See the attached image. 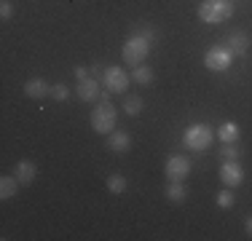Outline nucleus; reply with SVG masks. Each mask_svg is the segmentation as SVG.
Returning a JSON list of instances; mask_svg holds the SVG:
<instances>
[{"label":"nucleus","mask_w":252,"mask_h":241,"mask_svg":"<svg viewBox=\"0 0 252 241\" xmlns=\"http://www.w3.org/2000/svg\"><path fill=\"white\" fill-rule=\"evenodd\" d=\"M142 107H145V105H142V96H137V94H131V96H126V99H124V113H126V116H131V118L140 116Z\"/></svg>","instance_id":"nucleus-19"},{"label":"nucleus","mask_w":252,"mask_h":241,"mask_svg":"<svg viewBox=\"0 0 252 241\" xmlns=\"http://www.w3.org/2000/svg\"><path fill=\"white\" fill-rule=\"evenodd\" d=\"M121 54H124V62L126 64L137 67V64H142V62H145V57L151 54V38H148V35H142V32L131 35V38L124 43Z\"/></svg>","instance_id":"nucleus-2"},{"label":"nucleus","mask_w":252,"mask_h":241,"mask_svg":"<svg viewBox=\"0 0 252 241\" xmlns=\"http://www.w3.org/2000/svg\"><path fill=\"white\" fill-rule=\"evenodd\" d=\"M19 180H16V174H11V177H3L0 180V198L3 201H8V198H14L16 193H19Z\"/></svg>","instance_id":"nucleus-14"},{"label":"nucleus","mask_w":252,"mask_h":241,"mask_svg":"<svg viewBox=\"0 0 252 241\" xmlns=\"http://www.w3.org/2000/svg\"><path fill=\"white\" fill-rule=\"evenodd\" d=\"M153 78H156V75H153V70L148 67V64H137L134 72H131V81L140 83V86H151Z\"/></svg>","instance_id":"nucleus-17"},{"label":"nucleus","mask_w":252,"mask_h":241,"mask_svg":"<svg viewBox=\"0 0 252 241\" xmlns=\"http://www.w3.org/2000/svg\"><path fill=\"white\" fill-rule=\"evenodd\" d=\"M225 43L233 51V57H244V54H247V46H250V38H247L244 30H233V32L225 38Z\"/></svg>","instance_id":"nucleus-12"},{"label":"nucleus","mask_w":252,"mask_h":241,"mask_svg":"<svg viewBox=\"0 0 252 241\" xmlns=\"http://www.w3.org/2000/svg\"><path fill=\"white\" fill-rule=\"evenodd\" d=\"M14 174H16V180H19L22 185H32L35 177H38V164L30 161V158H22V161H16Z\"/></svg>","instance_id":"nucleus-10"},{"label":"nucleus","mask_w":252,"mask_h":241,"mask_svg":"<svg viewBox=\"0 0 252 241\" xmlns=\"http://www.w3.org/2000/svg\"><path fill=\"white\" fill-rule=\"evenodd\" d=\"M233 51L228 46H215V48H209L207 54H204V64H207V70H212V72H225L228 67L233 64Z\"/></svg>","instance_id":"nucleus-6"},{"label":"nucleus","mask_w":252,"mask_h":241,"mask_svg":"<svg viewBox=\"0 0 252 241\" xmlns=\"http://www.w3.org/2000/svg\"><path fill=\"white\" fill-rule=\"evenodd\" d=\"M51 96L57 102H67L70 99V86H64V83H54V86H51Z\"/></svg>","instance_id":"nucleus-22"},{"label":"nucleus","mask_w":252,"mask_h":241,"mask_svg":"<svg viewBox=\"0 0 252 241\" xmlns=\"http://www.w3.org/2000/svg\"><path fill=\"white\" fill-rule=\"evenodd\" d=\"M116 120H118V113L110 102H97V107L92 110V129L97 134H113L116 131Z\"/></svg>","instance_id":"nucleus-3"},{"label":"nucleus","mask_w":252,"mask_h":241,"mask_svg":"<svg viewBox=\"0 0 252 241\" xmlns=\"http://www.w3.org/2000/svg\"><path fill=\"white\" fill-rule=\"evenodd\" d=\"M244 228H247V233L252 236V217H247V222H244Z\"/></svg>","instance_id":"nucleus-25"},{"label":"nucleus","mask_w":252,"mask_h":241,"mask_svg":"<svg viewBox=\"0 0 252 241\" xmlns=\"http://www.w3.org/2000/svg\"><path fill=\"white\" fill-rule=\"evenodd\" d=\"M190 169H193V164H190L185 155H172V158L166 161L164 172H166V177H169V182H185Z\"/></svg>","instance_id":"nucleus-7"},{"label":"nucleus","mask_w":252,"mask_h":241,"mask_svg":"<svg viewBox=\"0 0 252 241\" xmlns=\"http://www.w3.org/2000/svg\"><path fill=\"white\" fill-rule=\"evenodd\" d=\"M86 75H89L86 67H75V78H78V81H81V78H86Z\"/></svg>","instance_id":"nucleus-24"},{"label":"nucleus","mask_w":252,"mask_h":241,"mask_svg":"<svg viewBox=\"0 0 252 241\" xmlns=\"http://www.w3.org/2000/svg\"><path fill=\"white\" fill-rule=\"evenodd\" d=\"M11 16H14V5H11V0H3V3H0V19L8 22Z\"/></svg>","instance_id":"nucleus-23"},{"label":"nucleus","mask_w":252,"mask_h":241,"mask_svg":"<svg viewBox=\"0 0 252 241\" xmlns=\"http://www.w3.org/2000/svg\"><path fill=\"white\" fill-rule=\"evenodd\" d=\"M220 180H223L225 188H239V185L244 182V169L239 161H223V166H220Z\"/></svg>","instance_id":"nucleus-9"},{"label":"nucleus","mask_w":252,"mask_h":241,"mask_svg":"<svg viewBox=\"0 0 252 241\" xmlns=\"http://www.w3.org/2000/svg\"><path fill=\"white\" fill-rule=\"evenodd\" d=\"M215 201H218V207H220V209H231L233 204H236V198H233L231 188H225V190H220V193H218V198H215Z\"/></svg>","instance_id":"nucleus-21"},{"label":"nucleus","mask_w":252,"mask_h":241,"mask_svg":"<svg viewBox=\"0 0 252 241\" xmlns=\"http://www.w3.org/2000/svg\"><path fill=\"white\" fill-rule=\"evenodd\" d=\"M129 81H131V75L124 67H118V64H110L102 72V83H105V89L110 94H124L129 89Z\"/></svg>","instance_id":"nucleus-5"},{"label":"nucleus","mask_w":252,"mask_h":241,"mask_svg":"<svg viewBox=\"0 0 252 241\" xmlns=\"http://www.w3.org/2000/svg\"><path fill=\"white\" fill-rule=\"evenodd\" d=\"M107 150H113L116 155H124L131 150V137L126 134V131H113V134H107Z\"/></svg>","instance_id":"nucleus-11"},{"label":"nucleus","mask_w":252,"mask_h":241,"mask_svg":"<svg viewBox=\"0 0 252 241\" xmlns=\"http://www.w3.org/2000/svg\"><path fill=\"white\" fill-rule=\"evenodd\" d=\"M126 188H129V182H126L124 174H110V177H107V190H110L113 196H124Z\"/></svg>","instance_id":"nucleus-18"},{"label":"nucleus","mask_w":252,"mask_h":241,"mask_svg":"<svg viewBox=\"0 0 252 241\" xmlns=\"http://www.w3.org/2000/svg\"><path fill=\"white\" fill-rule=\"evenodd\" d=\"M99 78H94V75H86V78H81L78 81V86H75V91H78V99L81 102H99V96H102V86H99Z\"/></svg>","instance_id":"nucleus-8"},{"label":"nucleus","mask_w":252,"mask_h":241,"mask_svg":"<svg viewBox=\"0 0 252 241\" xmlns=\"http://www.w3.org/2000/svg\"><path fill=\"white\" fill-rule=\"evenodd\" d=\"M239 134H242V131H239V123H236V120H225V123L218 129V137L223 140V145H225V142H239Z\"/></svg>","instance_id":"nucleus-15"},{"label":"nucleus","mask_w":252,"mask_h":241,"mask_svg":"<svg viewBox=\"0 0 252 241\" xmlns=\"http://www.w3.org/2000/svg\"><path fill=\"white\" fill-rule=\"evenodd\" d=\"M220 155H223V161H239V155H242V150H239L236 142H225L223 150H220Z\"/></svg>","instance_id":"nucleus-20"},{"label":"nucleus","mask_w":252,"mask_h":241,"mask_svg":"<svg viewBox=\"0 0 252 241\" xmlns=\"http://www.w3.org/2000/svg\"><path fill=\"white\" fill-rule=\"evenodd\" d=\"M166 198H169L172 204H183L185 198H188V188H185L183 182H169L166 185Z\"/></svg>","instance_id":"nucleus-16"},{"label":"nucleus","mask_w":252,"mask_h":241,"mask_svg":"<svg viewBox=\"0 0 252 241\" xmlns=\"http://www.w3.org/2000/svg\"><path fill=\"white\" fill-rule=\"evenodd\" d=\"M25 94L30 96V99H43V96L51 94V86L43 81V78H30V81L25 83Z\"/></svg>","instance_id":"nucleus-13"},{"label":"nucleus","mask_w":252,"mask_h":241,"mask_svg":"<svg viewBox=\"0 0 252 241\" xmlns=\"http://www.w3.org/2000/svg\"><path fill=\"white\" fill-rule=\"evenodd\" d=\"M212 140H215V134L207 123H190L183 134V145L188 150H207L212 145Z\"/></svg>","instance_id":"nucleus-4"},{"label":"nucleus","mask_w":252,"mask_h":241,"mask_svg":"<svg viewBox=\"0 0 252 241\" xmlns=\"http://www.w3.org/2000/svg\"><path fill=\"white\" fill-rule=\"evenodd\" d=\"M233 16L231 0H201L199 3V19L207 24H220Z\"/></svg>","instance_id":"nucleus-1"}]
</instances>
